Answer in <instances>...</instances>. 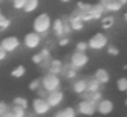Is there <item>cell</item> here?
I'll list each match as a JSON object with an SVG mask.
<instances>
[{
	"mask_svg": "<svg viewBox=\"0 0 127 117\" xmlns=\"http://www.w3.org/2000/svg\"><path fill=\"white\" fill-rule=\"evenodd\" d=\"M32 29L35 33H38V35H46L51 29H52V18H51V15L46 14V12H41L40 15L35 17V20L32 23Z\"/></svg>",
	"mask_w": 127,
	"mask_h": 117,
	"instance_id": "1",
	"label": "cell"
},
{
	"mask_svg": "<svg viewBox=\"0 0 127 117\" xmlns=\"http://www.w3.org/2000/svg\"><path fill=\"white\" fill-rule=\"evenodd\" d=\"M41 88H44L48 93L58 91V90H61V78L58 75L46 71V73L41 76Z\"/></svg>",
	"mask_w": 127,
	"mask_h": 117,
	"instance_id": "2",
	"label": "cell"
},
{
	"mask_svg": "<svg viewBox=\"0 0 127 117\" xmlns=\"http://www.w3.org/2000/svg\"><path fill=\"white\" fill-rule=\"evenodd\" d=\"M87 46H89L90 50H95V52L103 50V49H106L109 46V38H107V35H104L103 32H98V33H95V35L90 37V40L87 41Z\"/></svg>",
	"mask_w": 127,
	"mask_h": 117,
	"instance_id": "3",
	"label": "cell"
},
{
	"mask_svg": "<svg viewBox=\"0 0 127 117\" xmlns=\"http://www.w3.org/2000/svg\"><path fill=\"white\" fill-rule=\"evenodd\" d=\"M87 62H89V55H87V53L74 52V53L70 55V58H69V64H70V67H74L77 71L81 70L83 67H86Z\"/></svg>",
	"mask_w": 127,
	"mask_h": 117,
	"instance_id": "4",
	"label": "cell"
},
{
	"mask_svg": "<svg viewBox=\"0 0 127 117\" xmlns=\"http://www.w3.org/2000/svg\"><path fill=\"white\" fill-rule=\"evenodd\" d=\"M31 106H32V113L35 116H44L51 111V106H49L48 100L43 97H35L31 102Z\"/></svg>",
	"mask_w": 127,
	"mask_h": 117,
	"instance_id": "5",
	"label": "cell"
},
{
	"mask_svg": "<svg viewBox=\"0 0 127 117\" xmlns=\"http://www.w3.org/2000/svg\"><path fill=\"white\" fill-rule=\"evenodd\" d=\"M20 40L19 37H15V35H8L5 37L2 41H0V47H2L6 53H11V52H15L17 49L20 47Z\"/></svg>",
	"mask_w": 127,
	"mask_h": 117,
	"instance_id": "6",
	"label": "cell"
},
{
	"mask_svg": "<svg viewBox=\"0 0 127 117\" xmlns=\"http://www.w3.org/2000/svg\"><path fill=\"white\" fill-rule=\"evenodd\" d=\"M40 44H41V35L35 33L34 31H32V32H28V33L25 35V38H23V46H25L26 49H29V50L38 49Z\"/></svg>",
	"mask_w": 127,
	"mask_h": 117,
	"instance_id": "7",
	"label": "cell"
},
{
	"mask_svg": "<svg viewBox=\"0 0 127 117\" xmlns=\"http://www.w3.org/2000/svg\"><path fill=\"white\" fill-rule=\"evenodd\" d=\"M77 114H83V116H94L96 113V105L90 100H80L77 105Z\"/></svg>",
	"mask_w": 127,
	"mask_h": 117,
	"instance_id": "8",
	"label": "cell"
},
{
	"mask_svg": "<svg viewBox=\"0 0 127 117\" xmlns=\"http://www.w3.org/2000/svg\"><path fill=\"white\" fill-rule=\"evenodd\" d=\"M113 110H115V103L110 99H103V100H99L96 103V113L101 116H109Z\"/></svg>",
	"mask_w": 127,
	"mask_h": 117,
	"instance_id": "9",
	"label": "cell"
},
{
	"mask_svg": "<svg viewBox=\"0 0 127 117\" xmlns=\"http://www.w3.org/2000/svg\"><path fill=\"white\" fill-rule=\"evenodd\" d=\"M46 100L51 106V110L52 108H57L61 105V102L64 100V93L61 91V90H58V91H54V93H49L48 97H46Z\"/></svg>",
	"mask_w": 127,
	"mask_h": 117,
	"instance_id": "10",
	"label": "cell"
},
{
	"mask_svg": "<svg viewBox=\"0 0 127 117\" xmlns=\"http://www.w3.org/2000/svg\"><path fill=\"white\" fill-rule=\"evenodd\" d=\"M67 18H69V24H70L72 32H78V31H83L84 29V21L80 18V15L77 14V11L72 12Z\"/></svg>",
	"mask_w": 127,
	"mask_h": 117,
	"instance_id": "11",
	"label": "cell"
},
{
	"mask_svg": "<svg viewBox=\"0 0 127 117\" xmlns=\"http://www.w3.org/2000/svg\"><path fill=\"white\" fill-rule=\"evenodd\" d=\"M72 90H74V93L78 94V96H81L83 93H86L87 91V79H84V78L75 79L74 82H72Z\"/></svg>",
	"mask_w": 127,
	"mask_h": 117,
	"instance_id": "12",
	"label": "cell"
},
{
	"mask_svg": "<svg viewBox=\"0 0 127 117\" xmlns=\"http://www.w3.org/2000/svg\"><path fill=\"white\" fill-rule=\"evenodd\" d=\"M52 32H54V35H55L58 40L63 38V37H66L64 35V23H63L61 18H55L52 21Z\"/></svg>",
	"mask_w": 127,
	"mask_h": 117,
	"instance_id": "13",
	"label": "cell"
},
{
	"mask_svg": "<svg viewBox=\"0 0 127 117\" xmlns=\"http://www.w3.org/2000/svg\"><path fill=\"white\" fill-rule=\"evenodd\" d=\"M89 14H90V18H92V20H101L104 17V14H106V9H104L103 5L96 3V5L90 6V12Z\"/></svg>",
	"mask_w": 127,
	"mask_h": 117,
	"instance_id": "14",
	"label": "cell"
},
{
	"mask_svg": "<svg viewBox=\"0 0 127 117\" xmlns=\"http://www.w3.org/2000/svg\"><path fill=\"white\" fill-rule=\"evenodd\" d=\"M63 68H64V62H63L61 59H54L51 61V67H49V73H54V75H61L63 73Z\"/></svg>",
	"mask_w": 127,
	"mask_h": 117,
	"instance_id": "15",
	"label": "cell"
},
{
	"mask_svg": "<svg viewBox=\"0 0 127 117\" xmlns=\"http://www.w3.org/2000/svg\"><path fill=\"white\" fill-rule=\"evenodd\" d=\"M63 78L64 79H69V81H75L78 79V71L74 68V67H70V64L67 62V64H64V68H63Z\"/></svg>",
	"mask_w": 127,
	"mask_h": 117,
	"instance_id": "16",
	"label": "cell"
},
{
	"mask_svg": "<svg viewBox=\"0 0 127 117\" xmlns=\"http://www.w3.org/2000/svg\"><path fill=\"white\" fill-rule=\"evenodd\" d=\"M94 78L98 81L101 85H104V84H107L109 81H110V75H109V71L106 70V68H98L96 71H95V75H94Z\"/></svg>",
	"mask_w": 127,
	"mask_h": 117,
	"instance_id": "17",
	"label": "cell"
},
{
	"mask_svg": "<svg viewBox=\"0 0 127 117\" xmlns=\"http://www.w3.org/2000/svg\"><path fill=\"white\" fill-rule=\"evenodd\" d=\"M103 85L98 82V81L92 76V78H87V91L89 93H96V91H101Z\"/></svg>",
	"mask_w": 127,
	"mask_h": 117,
	"instance_id": "18",
	"label": "cell"
},
{
	"mask_svg": "<svg viewBox=\"0 0 127 117\" xmlns=\"http://www.w3.org/2000/svg\"><path fill=\"white\" fill-rule=\"evenodd\" d=\"M121 8H123V3L120 2V0H110L107 5H104L106 12H118Z\"/></svg>",
	"mask_w": 127,
	"mask_h": 117,
	"instance_id": "19",
	"label": "cell"
},
{
	"mask_svg": "<svg viewBox=\"0 0 127 117\" xmlns=\"http://www.w3.org/2000/svg\"><path fill=\"white\" fill-rule=\"evenodd\" d=\"M57 114L60 117H77V110L72 108V106H64V108H61L60 111H57Z\"/></svg>",
	"mask_w": 127,
	"mask_h": 117,
	"instance_id": "20",
	"label": "cell"
},
{
	"mask_svg": "<svg viewBox=\"0 0 127 117\" xmlns=\"http://www.w3.org/2000/svg\"><path fill=\"white\" fill-rule=\"evenodd\" d=\"M12 105H14V106H20V108H23V110H28L29 102H28V99H26V97L17 96V97L12 99Z\"/></svg>",
	"mask_w": 127,
	"mask_h": 117,
	"instance_id": "21",
	"label": "cell"
},
{
	"mask_svg": "<svg viewBox=\"0 0 127 117\" xmlns=\"http://www.w3.org/2000/svg\"><path fill=\"white\" fill-rule=\"evenodd\" d=\"M38 5H40V0H28L26 5H25V8H23V12H26V14L34 12L38 8Z\"/></svg>",
	"mask_w": 127,
	"mask_h": 117,
	"instance_id": "22",
	"label": "cell"
},
{
	"mask_svg": "<svg viewBox=\"0 0 127 117\" xmlns=\"http://www.w3.org/2000/svg\"><path fill=\"white\" fill-rule=\"evenodd\" d=\"M113 24H115V17H112V15L103 17V18H101V28L103 29H110Z\"/></svg>",
	"mask_w": 127,
	"mask_h": 117,
	"instance_id": "23",
	"label": "cell"
},
{
	"mask_svg": "<svg viewBox=\"0 0 127 117\" xmlns=\"http://www.w3.org/2000/svg\"><path fill=\"white\" fill-rule=\"evenodd\" d=\"M25 73H26V67L20 64V66H17V67H14V68H12L11 76H12V78H23V76H25Z\"/></svg>",
	"mask_w": 127,
	"mask_h": 117,
	"instance_id": "24",
	"label": "cell"
},
{
	"mask_svg": "<svg viewBox=\"0 0 127 117\" xmlns=\"http://www.w3.org/2000/svg\"><path fill=\"white\" fill-rule=\"evenodd\" d=\"M11 26V20L6 18V17L3 14H0V31H5Z\"/></svg>",
	"mask_w": 127,
	"mask_h": 117,
	"instance_id": "25",
	"label": "cell"
},
{
	"mask_svg": "<svg viewBox=\"0 0 127 117\" xmlns=\"http://www.w3.org/2000/svg\"><path fill=\"white\" fill-rule=\"evenodd\" d=\"M89 46H87V41H78L77 46H75V52H81V53H87Z\"/></svg>",
	"mask_w": 127,
	"mask_h": 117,
	"instance_id": "26",
	"label": "cell"
},
{
	"mask_svg": "<svg viewBox=\"0 0 127 117\" xmlns=\"http://www.w3.org/2000/svg\"><path fill=\"white\" fill-rule=\"evenodd\" d=\"M28 87H29L31 91H37V90L41 87V78H35L34 81H31Z\"/></svg>",
	"mask_w": 127,
	"mask_h": 117,
	"instance_id": "27",
	"label": "cell"
},
{
	"mask_svg": "<svg viewBox=\"0 0 127 117\" xmlns=\"http://www.w3.org/2000/svg\"><path fill=\"white\" fill-rule=\"evenodd\" d=\"M116 88L120 91H127V78H120L116 81Z\"/></svg>",
	"mask_w": 127,
	"mask_h": 117,
	"instance_id": "28",
	"label": "cell"
},
{
	"mask_svg": "<svg viewBox=\"0 0 127 117\" xmlns=\"http://www.w3.org/2000/svg\"><path fill=\"white\" fill-rule=\"evenodd\" d=\"M11 111L14 113V116L15 117H26V110H23V108H20V106H11Z\"/></svg>",
	"mask_w": 127,
	"mask_h": 117,
	"instance_id": "29",
	"label": "cell"
},
{
	"mask_svg": "<svg viewBox=\"0 0 127 117\" xmlns=\"http://www.w3.org/2000/svg\"><path fill=\"white\" fill-rule=\"evenodd\" d=\"M26 2H28V0H12L14 9H17V11H23V8H25Z\"/></svg>",
	"mask_w": 127,
	"mask_h": 117,
	"instance_id": "30",
	"label": "cell"
},
{
	"mask_svg": "<svg viewBox=\"0 0 127 117\" xmlns=\"http://www.w3.org/2000/svg\"><path fill=\"white\" fill-rule=\"evenodd\" d=\"M103 91H96V93H92V99H90V102H94L95 105L99 102V100H103Z\"/></svg>",
	"mask_w": 127,
	"mask_h": 117,
	"instance_id": "31",
	"label": "cell"
},
{
	"mask_svg": "<svg viewBox=\"0 0 127 117\" xmlns=\"http://www.w3.org/2000/svg\"><path fill=\"white\" fill-rule=\"evenodd\" d=\"M107 53L112 56H116L118 53H120V49H118L116 46H107Z\"/></svg>",
	"mask_w": 127,
	"mask_h": 117,
	"instance_id": "32",
	"label": "cell"
},
{
	"mask_svg": "<svg viewBox=\"0 0 127 117\" xmlns=\"http://www.w3.org/2000/svg\"><path fill=\"white\" fill-rule=\"evenodd\" d=\"M8 110H9V105H8L6 102H3V100H0V117H2Z\"/></svg>",
	"mask_w": 127,
	"mask_h": 117,
	"instance_id": "33",
	"label": "cell"
},
{
	"mask_svg": "<svg viewBox=\"0 0 127 117\" xmlns=\"http://www.w3.org/2000/svg\"><path fill=\"white\" fill-rule=\"evenodd\" d=\"M69 43H70V38H69V37H63V38L58 40V46H60V47H66Z\"/></svg>",
	"mask_w": 127,
	"mask_h": 117,
	"instance_id": "34",
	"label": "cell"
},
{
	"mask_svg": "<svg viewBox=\"0 0 127 117\" xmlns=\"http://www.w3.org/2000/svg\"><path fill=\"white\" fill-rule=\"evenodd\" d=\"M41 61H43V58H41V55H40V52H38V53H35V55L32 56V62H34V64L40 66V64H41Z\"/></svg>",
	"mask_w": 127,
	"mask_h": 117,
	"instance_id": "35",
	"label": "cell"
},
{
	"mask_svg": "<svg viewBox=\"0 0 127 117\" xmlns=\"http://www.w3.org/2000/svg\"><path fill=\"white\" fill-rule=\"evenodd\" d=\"M48 94H49V93H48L44 88H41V87L37 90V97H43V99H46V97H48Z\"/></svg>",
	"mask_w": 127,
	"mask_h": 117,
	"instance_id": "36",
	"label": "cell"
},
{
	"mask_svg": "<svg viewBox=\"0 0 127 117\" xmlns=\"http://www.w3.org/2000/svg\"><path fill=\"white\" fill-rule=\"evenodd\" d=\"M6 56H8V53L2 49V47H0V62H2V61H5L6 59Z\"/></svg>",
	"mask_w": 127,
	"mask_h": 117,
	"instance_id": "37",
	"label": "cell"
},
{
	"mask_svg": "<svg viewBox=\"0 0 127 117\" xmlns=\"http://www.w3.org/2000/svg\"><path fill=\"white\" fill-rule=\"evenodd\" d=\"M2 117H15V116H14V113L11 111V106H9V110H8V111H6V113L2 116Z\"/></svg>",
	"mask_w": 127,
	"mask_h": 117,
	"instance_id": "38",
	"label": "cell"
},
{
	"mask_svg": "<svg viewBox=\"0 0 127 117\" xmlns=\"http://www.w3.org/2000/svg\"><path fill=\"white\" fill-rule=\"evenodd\" d=\"M109 2H110V0H99V5H103V6H104V5H107Z\"/></svg>",
	"mask_w": 127,
	"mask_h": 117,
	"instance_id": "39",
	"label": "cell"
},
{
	"mask_svg": "<svg viewBox=\"0 0 127 117\" xmlns=\"http://www.w3.org/2000/svg\"><path fill=\"white\" fill-rule=\"evenodd\" d=\"M60 2H63V3H67V2H70V0H60Z\"/></svg>",
	"mask_w": 127,
	"mask_h": 117,
	"instance_id": "40",
	"label": "cell"
},
{
	"mask_svg": "<svg viewBox=\"0 0 127 117\" xmlns=\"http://www.w3.org/2000/svg\"><path fill=\"white\" fill-rule=\"evenodd\" d=\"M124 20L127 21V12H124Z\"/></svg>",
	"mask_w": 127,
	"mask_h": 117,
	"instance_id": "41",
	"label": "cell"
},
{
	"mask_svg": "<svg viewBox=\"0 0 127 117\" xmlns=\"http://www.w3.org/2000/svg\"><path fill=\"white\" fill-rule=\"evenodd\" d=\"M124 105H126V106H127V99H126V100H124Z\"/></svg>",
	"mask_w": 127,
	"mask_h": 117,
	"instance_id": "42",
	"label": "cell"
},
{
	"mask_svg": "<svg viewBox=\"0 0 127 117\" xmlns=\"http://www.w3.org/2000/svg\"><path fill=\"white\" fill-rule=\"evenodd\" d=\"M0 14H2V9H0Z\"/></svg>",
	"mask_w": 127,
	"mask_h": 117,
	"instance_id": "43",
	"label": "cell"
},
{
	"mask_svg": "<svg viewBox=\"0 0 127 117\" xmlns=\"http://www.w3.org/2000/svg\"><path fill=\"white\" fill-rule=\"evenodd\" d=\"M0 2H2V0H0Z\"/></svg>",
	"mask_w": 127,
	"mask_h": 117,
	"instance_id": "44",
	"label": "cell"
},
{
	"mask_svg": "<svg viewBox=\"0 0 127 117\" xmlns=\"http://www.w3.org/2000/svg\"><path fill=\"white\" fill-rule=\"evenodd\" d=\"M126 117H127V116H126Z\"/></svg>",
	"mask_w": 127,
	"mask_h": 117,
	"instance_id": "45",
	"label": "cell"
}]
</instances>
